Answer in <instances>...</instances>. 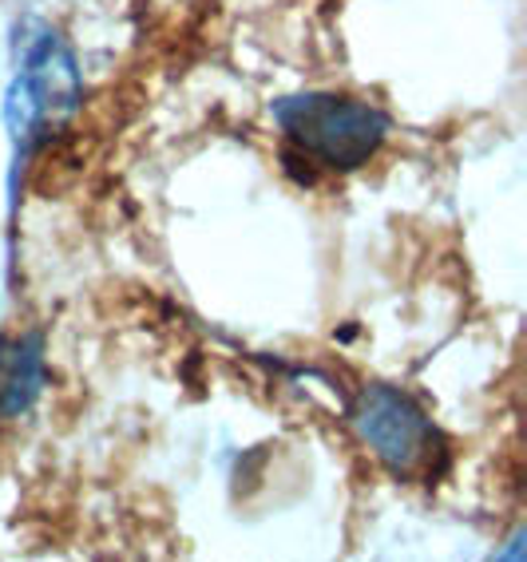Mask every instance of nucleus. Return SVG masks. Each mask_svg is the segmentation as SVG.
<instances>
[{
  "mask_svg": "<svg viewBox=\"0 0 527 562\" xmlns=\"http://www.w3.org/2000/svg\"><path fill=\"white\" fill-rule=\"evenodd\" d=\"M285 143L322 171H357L389 139V115L377 103L337 91H294L270 108Z\"/></svg>",
  "mask_w": 527,
  "mask_h": 562,
  "instance_id": "f257e3e1",
  "label": "nucleus"
},
{
  "mask_svg": "<svg viewBox=\"0 0 527 562\" xmlns=\"http://www.w3.org/2000/svg\"><path fill=\"white\" fill-rule=\"evenodd\" d=\"M357 440L396 480H433L445 468V436L421 404L396 384H366L349 404Z\"/></svg>",
  "mask_w": 527,
  "mask_h": 562,
  "instance_id": "f03ea898",
  "label": "nucleus"
},
{
  "mask_svg": "<svg viewBox=\"0 0 527 562\" xmlns=\"http://www.w3.org/2000/svg\"><path fill=\"white\" fill-rule=\"evenodd\" d=\"M24 88L36 95L48 127H60L71 120V111L83 100L80 64L71 56L68 41L44 21H24L16 29V71Z\"/></svg>",
  "mask_w": 527,
  "mask_h": 562,
  "instance_id": "7ed1b4c3",
  "label": "nucleus"
},
{
  "mask_svg": "<svg viewBox=\"0 0 527 562\" xmlns=\"http://www.w3.org/2000/svg\"><path fill=\"white\" fill-rule=\"evenodd\" d=\"M48 384L44 337L36 329L0 337V420H21Z\"/></svg>",
  "mask_w": 527,
  "mask_h": 562,
  "instance_id": "20e7f679",
  "label": "nucleus"
}]
</instances>
